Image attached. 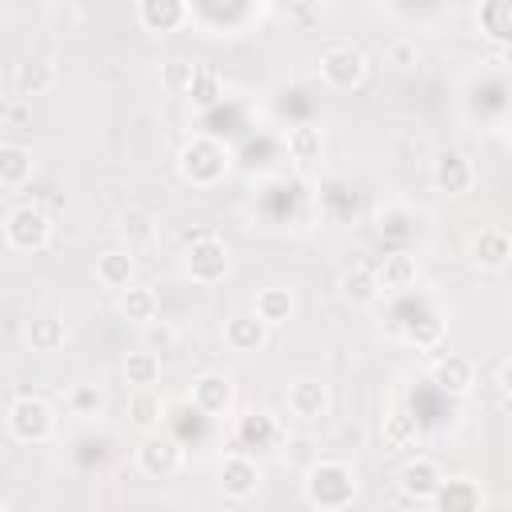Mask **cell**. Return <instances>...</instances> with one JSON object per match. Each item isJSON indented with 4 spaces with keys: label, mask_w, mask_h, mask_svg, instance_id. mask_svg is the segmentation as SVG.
Here are the masks:
<instances>
[{
    "label": "cell",
    "mask_w": 512,
    "mask_h": 512,
    "mask_svg": "<svg viewBox=\"0 0 512 512\" xmlns=\"http://www.w3.org/2000/svg\"><path fill=\"white\" fill-rule=\"evenodd\" d=\"M184 96H188V104L192 108H212L220 96H224V84H220V76L212 72V68H204V64H196V72H192V84L184 88Z\"/></svg>",
    "instance_id": "cell-32"
},
{
    "label": "cell",
    "mask_w": 512,
    "mask_h": 512,
    "mask_svg": "<svg viewBox=\"0 0 512 512\" xmlns=\"http://www.w3.org/2000/svg\"><path fill=\"white\" fill-rule=\"evenodd\" d=\"M176 344H180V328H176V324H168V320H160V316L144 324V348H152V352L164 356V352H172Z\"/></svg>",
    "instance_id": "cell-34"
},
{
    "label": "cell",
    "mask_w": 512,
    "mask_h": 512,
    "mask_svg": "<svg viewBox=\"0 0 512 512\" xmlns=\"http://www.w3.org/2000/svg\"><path fill=\"white\" fill-rule=\"evenodd\" d=\"M304 500L312 508H348L356 500V472L352 464L344 460H328V456H316L304 464Z\"/></svg>",
    "instance_id": "cell-1"
},
{
    "label": "cell",
    "mask_w": 512,
    "mask_h": 512,
    "mask_svg": "<svg viewBox=\"0 0 512 512\" xmlns=\"http://www.w3.org/2000/svg\"><path fill=\"white\" fill-rule=\"evenodd\" d=\"M376 288H380V296H392V292H408L412 284H416V276H420V264H416V256L412 252H388L376 268Z\"/></svg>",
    "instance_id": "cell-16"
},
{
    "label": "cell",
    "mask_w": 512,
    "mask_h": 512,
    "mask_svg": "<svg viewBox=\"0 0 512 512\" xmlns=\"http://www.w3.org/2000/svg\"><path fill=\"white\" fill-rule=\"evenodd\" d=\"M236 436H240V444H248V448H272V444L280 440V424H276L272 412H256V408H252V412L240 416Z\"/></svg>",
    "instance_id": "cell-27"
},
{
    "label": "cell",
    "mask_w": 512,
    "mask_h": 512,
    "mask_svg": "<svg viewBox=\"0 0 512 512\" xmlns=\"http://www.w3.org/2000/svg\"><path fill=\"white\" fill-rule=\"evenodd\" d=\"M188 400H192V408H196L200 416L220 420V416H228L232 404H236V384H232L228 372H200V376L192 380Z\"/></svg>",
    "instance_id": "cell-8"
},
{
    "label": "cell",
    "mask_w": 512,
    "mask_h": 512,
    "mask_svg": "<svg viewBox=\"0 0 512 512\" xmlns=\"http://www.w3.org/2000/svg\"><path fill=\"white\" fill-rule=\"evenodd\" d=\"M216 484H220V492L228 496V500H252L256 496V488H260V464L248 456V452H228L224 460H220V468H216Z\"/></svg>",
    "instance_id": "cell-10"
},
{
    "label": "cell",
    "mask_w": 512,
    "mask_h": 512,
    "mask_svg": "<svg viewBox=\"0 0 512 512\" xmlns=\"http://www.w3.org/2000/svg\"><path fill=\"white\" fill-rule=\"evenodd\" d=\"M416 440H420V428H416V420L404 408H396V412L384 416V448L400 452V448H412Z\"/></svg>",
    "instance_id": "cell-33"
},
{
    "label": "cell",
    "mask_w": 512,
    "mask_h": 512,
    "mask_svg": "<svg viewBox=\"0 0 512 512\" xmlns=\"http://www.w3.org/2000/svg\"><path fill=\"white\" fill-rule=\"evenodd\" d=\"M440 336H444V324H440L436 316H428L420 328H412V332H408V344H416V348H436V344H440Z\"/></svg>",
    "instance_id": "cell-38"
},
{
    "label": "cell",
    "mask_w": 512,
    "mask_h": 512,
    "mask_svg": "<svg viewBox=\"0 0 512 512\" xmlns=\"http://www.w3.org/2000/svg\"><path fill=\"white\" fill-rule=\"evenodd\" d=\"M492 392H496V404L508 408V400H512V360L508 356H500L492 364Z\"/></svg>",
    "instance_id": "cell-37"
},
{
    "label": "cell",
    "mask_w": 512,
    "mask_h": 512,
    "mask_svg": "<svg viewBox=\"0 0 512 512\" xmlns=\"http://www.w3.org/2000/svg\"><path fill=\"white\" fill-rule=\"evenodd\" d=\"M136 280V256L128 248H108L96 256V284L108 292H120Z\"/></svg>",
    "instance_id": "cell-19"
},
{
    "label": "cell",
    "mask_w": 512,
    "mask_h": 512,
    "mask_svg": "<svg viewBox=\"0 0 512 512\" xmlns=\"http://www.w3.org/2000/svg\"><path fill=\"white\" fill-rule=\"evenodd\" d=\"M284 404H288V412L296 420L312 424V420H324L332 412V388L324 380H316V376H300V380H292L284 388Z\"/></svg>",
    "instance_id": "cell-9"
},
{
    "label": "cell",
    "mask_w": 512,
    "mask_h": 512,
    "mask_svg": "<svg viewBox=\"0 0 512 512\" xmlns=\"http://www.w3.org/2000/svg\"><path fill=\"white\" fill-rule=\"evenodd\" d=\"M232 268V256H228V244L216 236V232H200L196 240H188L184 248V272L192 284H220Z\"/></svg>",
    "instance_id": "cell-5"
},
{
    "label": "cell",
    "mask_w": 512,
    "mask_h": 512,
    "mask_svg": "<svg viewBox=\"0 0 512 512\" xmlns=\"http://www.w3.org/2000/svg\"><path fill=\"white\" fill-rule=\"evenodd\" d=\"M8 432L20 444H48L56 436V408L44 396H16L8 404Z\"/></svg>",
    "instance_id": "cell-3"
},
{
    "label": "cell",
    "mask_w": 512,
    "mask_h": 512,
    "mask_svg": "<svg viewBox=\"0 0 512 512\" xmlns=\"http://www.w3.org/2000/svg\"><path fill=\"white\" fill-rule=\"evenodd\" d=\"M120 372H124V380L132 388H156L160 384V352H152V348L128 352L124 364H120Z\"/></svg>",
    "instance_id": "cell-29"
},
{
    "label": "cell",
    "mask_w": 512,
    "mask_h": 512,
    "mask_svg": "<svg viewBox=\"0 0 512 512\" xmlns=\"http://www.w3.org/2000/svg\"><path fill=\"white\" fill-rule=\"evenodd\" d=\"M468 256L480 272H504L508 260H512V240L504 228H480L468 244Z\"/></svg>",
    "instance_id": "cell-13"
},
{
    "label": "cell",
    "mask_w": 512,
    "mask_h": 512,
    "mask_svg": "<svg viewBox=\"0 0 512 512\" xmlns=\"http://www.w3.org/2000/svg\"><path fill=\"white\" fill-rule=\"evenodd\" d=\"M0 508H4V500H0Z\"/></svg>",
    "instance_id": "cell-42"
},
{
    "label": "cell",
    "mask_w": 512,
    "mask_h": 512,
    "mask_svg": "<svg viewBox=\"0 0 512 512\" xmlns=\"http://www.w3.org/2000/svg\"><path fill=\"white\" fill-rule=\"evenodd\" d=\"M192 72H196V64H188V60H168V64L160 68V84H164L168 92L184 96V88L192 84Z\"/></svg>",
    "instance_id": "cell-35"
},
{
    "label": "cell",
    "mask_w": 512,
    "mask_h": 512,
    "mask_svg": "<svg viewBox=\"0 0 512 512\" xmlns=\"http://www.w3.org/2000/svg\"><path fill=\"white\" fill-rule=\"evenodd\" d=\"M432 184H436V192H444V196H464V192H472V184H476V168H472V160H468L464 152L448 148V152H440V156L432 160Z\"/></svg>",
    "instance_id": "cell-12"
},
{
    "label": "cell",
    "mask_w": 512,
    "mask_h": 512,
    "mask_svg": "<svg viewBox=\"0 0 512 512\" xmlns=\"http://www.w3.org/2000/svg\"><path fill=\"white\" fill-rule=\"evenodd\" d=\"M324 152V132L316 124H292L288 128V156L296 164H316Z\"/></svg>",
    "instance_id": "cell-31"
},
{
    "label": "cell",
    "mask_w": 512,
    "mask_h": 512,
    "mask_svg": "<svg viewBox=\"0 0 512 512\" xmlns=\"http://www.w3.org/2000/svg\"><path fill=\"white\" fill-rule=\"evenodd\" d=\"M476 24L496 48H508V40H512V0H480Z\"/></svg>",
    "instance_id": "cell-22"
},
{
    "label": "cell",
    "mask_w": 512,
    "mask_h": 512,
    "mask_svg": "<svg viewBox=\"0 0 512 512\" xmlns=\"http://www.w3.org/2000/svg\"><path fill=\"white\" fill-rule=\"evenodd\" d=\"M384 60H388L392 68H416V60H420V48H416V40H408V36H396V40H388V48H384Z\"/></svg>",
    "instance_id": "cell-36"
},
{
    "label": "cell",
    "mask_w": 512,
    "mask_h": 512,
    "mask_svg": "<svg viewBox=\"0 0 512 512\" xmlns=\"http://www.w3.org/2000/svg\"><path fill=\"white\" fill-rule=\"evenodd\" d=\"M128 420H132V428H140V432H156L160 420H164V400H160V392H156V388H132V396H128Z\"/></svg>",
    "instance_id": "cell-26"
},
{
    "label": "cell",
    "mask_w": 512,
    "mask_h": 512,
    "mask_svg": "<svg viewBox=\"0 0 512 512\" xmlns=\"http://www.w3.org/2000/svg\"><path fill=\"white\" fill-rule=\"evenodd\" d=\"M268 332H272V328H268L256 312H236V316L224 320V344H228L232 352H240V356L260 352V348L268 344Z\"/></svg>",
    "instance_id": "cell-14"
},
{
    "label": "cell",
    "mask_w": 512,
    "mask_h": 512,
    "mask_svg": "<svg viewBox=\"0 0 512 512\" xmlns=\"http://www.w3.org/2000/svg\"><path fill=\"white\" fill-rule=\"evenodd\" d=\"M368 76V56L356 44H328L320 52V80L336 92H352L360 88Z\"/></svg>",
    "instance_id": "cell-6"
},
{
    "label": "cell",
    "mask_w": 512,
    "mask_h": 512,
    "mask_svg": "<svg viewBox=\"0 0 512 512\" xmlns=\"http://www.w3.org/2000/svg\"><path fill=\"white\" fill-rule=\"evenodd\" d=\"M124 228H128L136 240H152V216H140V212H136V216H128Z\"/></svg>",
    "instance_id": "cell-39"
},
{
    "label": "cell",
    "mask_w": 512,
    "mask_h": 512,
    "mask_svg": "<svg viewBox=\"0 0 512 512\" xmlns=\"http://www.w3.org/2000/svg\"><path fill=\"white\" fill-rule=\"evenodd\" d=\"M64 404H68L72 416H80V420H96V416L104 412V404H108V392H104L100 384H92V380H80V384L68 388Z\"/></svg>",
    "instance_id": "cell-30"
},
{
    "label": "cell",
    "mask_w": 512,
    "mask_h": 512,
    "mask_svg": "<svg viewBox=\"0 0 512 512\" xmlns=\"http://www.w3.org/2000/svg\"><path fill=\"white\" fill-rule=\"evenodd\" d=\"M340 296L348 304H376L380 300V288H376V272L368 264H352L340 272Z\"/></svg>",
    "instance_id": "cell-28"
},
{
    "label": "cell",
    "mask_w": 512,
    "mask_h": 512,
    "mask_svg": "<svg viewBox=\"0 0 512 512\" xmlns=\"http://www.w3.org/2000/svg\"><path fill=\"white\" fill-rule=\"evenodd\" d=\"M440 480H444V472H440V464H436L432 456H412V460L396 472V488H400L404 500H412V504H432Z\"/></svg>",
    "instance_id": "cell-11"
},
{
    "label": "cell",
    "mask_w": 512,
    "mask_h": 512,
    "mask_svg": "<svg viewBox=\"0 0 512 512\" xmlns=\"http://www.w3.org/2000/svg\"><path fill=\"white\" fill-rule=\"evenodd\" d=\"M116 308H120V316L128 320V324H148V320H156L160 316V296H156V288H148V284H128V288H120L116 292Z\"/></svg>",
    "instance_id": "cell-20"
},
{
    "label": "cell",
    "mask_w": 512,
    "mask_h": 512,
    "mask_svg": "<svg viewBox=\"0 0 512 512\" xmlns=\"http://www.w3.org/2000/svg\"><path fill=\"white\" fill-rule=\"evenodd\" d=\"M288 448H292V460H300V464H308V460H316V456H308V448H312V440H288Z\"/></svg>",
    "instance_id": "cell-40"
},
{
    "label": "cell",
    "mask_w": 512,
    "mask_h": 512,
    "mask_svg": "<svg viewBox=\"0 0 512 512\" xmlns=\"http://www.w3.org/2000/svg\"><path fill=\"white\" fill-rule=\"evenodd\" d=\"M472 376H476L472 360L468 356H456V352H448V356H440L432 364V384L440 392H452V396H464L472 388Z\"/></svg>",
    "instance_id": "cell-21"
},
{
    "label": "cell",
    "mask_w": 512,
    "mask_h": 512,
    "mask_svg": "<svg viewBox=\"0 0 512 512\" xmlns=\"http://www.w3.org/2000/svg\"><path fill=\"white\" fill-rule=\"evenodd\" d=\"M228 168H232V152H228L220 140H212V136H192V140L180 148V156H176V172H180V180H188L192 188H212V184H220V180L228 176Z\"/></svg>",
    "instance_id": "cell-2"
},
{
    "label": "cell",
    "mask_w": 512,
    "mask_h": 512,
    "mask_svg": "<svg viewBox=\"0 0 512 512\" xmlns=\"http://www.w3.org/2000/svg\"><path fill=\"white\" fill-rule=\"evenodd\" d=\"M36 172V156L24 144H0V188H24Z\"/></svg>",
    "instance_id": "cell-23"
},
{
    "label": "cell",
    "mask_w": 512,
    "mask_h": 512,
    "mask_svg": "<svg viewBox=\"0 0 512 512\" xmlns=\"http://www.w3.org/2000/svg\"><path fill=\"white\" fill-rule=\"evenodd\" d=\"M60 84V68L52 56H32L16 68V92L20 100H32V96H48L52 88Z\"/></svg>",
    "instance_id": "cell-18"
},
{
    "label": "cell",
    "mask_w": 512,
    "mask_h": 512,
    "mask_svg": "<svg viewBox=\"0 0 512 512\" xmlns=\"http://www.w3.org/2000/svg\"><path fill=\"white\" fill-rule=\"evenodd\" d=\"M4 244L12 252H44L52 244V216L40 204H16L4 216Z\"/></svg>",
    "instance_id": "cell-4"
},
{
    "label": "cell",
    "mask_w": 512,
    "mask_h": 512,
    "mask_svg": "<svg viewBox=\"0 0 512 512\" xmlns=\"http://www.w3.org/2000/svg\"><path fill=\"white\" fill-rule=\"evenodd\" d=\"M252 312H256L268 328H280V324L292 320V312H296V296H292L288 288H260L256 300H252Z\"/></svg>",
    "instance_id": "cell-24"
},
{
    "label": "cell",
    "mask_w": 512,
    "mask_h": 512,
    "mask_svg": "<svg viewBox=\"0 0 512 512\" xmlns=\"http://www.w3.org/2000/svg\"><path fill=\"white\" fill-rule=\"evenodd\" d=\"M44 4H68V0H44Z\"/></svg>",
    "instance_id": "cell-41"
},
{
    "label": "cell",
    "mask_w": 512,
    "mask_h": 512,
    "mask_svg": "<svg viewBox=\"0 0 512 512\" xmlns=\"http://www.w3.org/2000/svg\"><path fill=\"white\" fill-rule=\"evenodd\" d=\"M184 464V444L176 436H160V432H144L140 448H136V468L152 480H168L176 476Z\"/></svg>",
    "instance_id": "cell-7"
},
{
    "label": "cell",
    "mask_w": 512,
    "mask_h": 512,
    "mask_svg": "<svg viewBox=\"0 0 512 512\" xmlns=\"http://www.w3.org/2000/svg\"><path fill=\"white\" fill-rule=\"evenodd\" d=\"M136 20L156 36L176 32L188 24V0H136Z\"/></svg>",
    "instance_id": "cell-17"
},
{
    "label": "cell",
    "mask_w": 512,
    "mask_h": 512,
    "mask_svg": "<svg viewBox=\"0 0 512 512\" xmlns=\"http://www.w3.org/2000/svg\"><path fill=\"white\" fill-rule=\"evenodd\" d=\"M432 508H440V512H476V508H484V488L472 476H444L436 496H432Z\"/></svg>",
    "instance_id": "cell-15"
},
{
    "label": "cell",
    "mask_w": 512,
    "mask_h": 512,
    "mask_svg": "<svg viewBox=\"0 0 512 512\" xmlns=\"http://www.w3.org/2000/svg\"><path fill=\"white\" fill-rule=\"evenodd\" d=\"M24 340L32 352H60L68 344V324L56 316H32L24 328Z\"/></svg>",
    "instance_id": "cell-25"
}]
</instances>
